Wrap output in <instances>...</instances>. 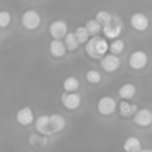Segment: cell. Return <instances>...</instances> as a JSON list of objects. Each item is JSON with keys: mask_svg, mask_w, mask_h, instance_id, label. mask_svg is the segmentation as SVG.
<instances>
[{"mask_svg": "<svg viewBox=\"0 0 152 152\" xmlns=\"http://www.w3.org/2000/svg\"><path fill=\"white\" fill-rule=\"evenodd\" d=\"M108 50H110V45L105 37L92 36L86 43V52L92 59H102L104 55H107Z\"/></svg>", "mask_w": 152, "mask_h": 152, "instance_id": "cell-1", "label": "cell"}, {"mask_svg": "<svg viewBox=\"0 0 152 152\" xmlns=\"http://www.w3.org/2000/svg\"><path fill=\"white\" fill-rule=\"evenodd\" d=\"M102 29L107 39H118L121 34V29H123V21L118 16H112L111 20Z\"/></svg>", "mask_w": 152, "mask_h": 152, "instance_id": "cell-2", "label": "cell"}, {"mask_svg": "<svg viewBox=\"0 0 152 152\" xmlns=\"http://www.w3.org/2000/svg\"><path fill=\"white\" fill-rule=\"evenodd\" d=\"M40 21H42V19H40V15L36 11L29 10L27 12H24L23 16H21V24H23L24 28L29 29V31L36 29L40 26Z\"/></svg>", "mask_w": 152, "mask_h": 152, "instance_id": "cell-3", "label": "cell"}, {"mask_svg": "<svg viewBox=\"0 0 152 152\" xmlns=\"http://www.w3.org/2000/svg\"><path fill=\"white\" fill-rule=\"evenodd\" d=\"M50 34L53 40H60L68 34V26L64 20H55L50 26Z\"/></svg>", "mask_w": 152, "mask_h": 152, "instance_id": "cell-4", "label": "cell"}, {"mask_svg": "<svg viewBox=\"0 0 152 152\" xmlns=\"http://www.w3.org/2000/svg\"><path fill=\"white\" fill-rule=\"evenodd\" d=\"M148 56L144 51H135L129 56V66L134 69H142L147 66Z\"/></svg>", "mask_w": 152, "mask_h": 152, "instance_id": "cell-5", "label": "cell"}, {"mask_svg": "<svg viewBox=\"0 0 152 152\" xmlns=\"http://www.w3.org/2000/svg\"><path fill=\"white\" fill-rule=\"evenodd\" d=\"M134 121L139 127H148L152 124V112L148 108L137 110V112L134 115Z\"/></svg>", "mask_w": 152, "mask_h": 152, "instance_id": "cell-6", "label": "cell"}, {"mask_svg": "<svg viewBox=\"0 0 152 152\" xmlns=\"http://www.w3.org/2000/svg\"><path fill=\"white\" fill-rule=\"evenodd\" d=\"M100 64H102V68L107 72H115L116 69L120 66V60L116 55H112V53H107L100 60Z\"/></svg>", "mask_w": 152, "mask_h": 152, "instance_id": "cell-7", "label": "cell"}, {"mask_svg": "<svg viewBox=\"0 0 152 152\" xmlns=\"http://www.w3.org/2000/svg\"><path fill=\"white\" fill-rule=\"evenodd\" d=\"M115 110H116V102L111 96L102 97V99L99 100V103H97V111L104 116L113 113Z\"/></svg>", "mask_w": 152, "mask_h": 152, "instance_id": "cell-8", "label": "cell"}, {"mask_svg": "<svg viewBox=\"0 0 152 152\" xmlns=\"http://www.w3.org/2000/svg\"><path fill=\"white\" fill-rule=\"evenodd\" d=\"M81 97L79 94L76 92H66L61 96V103L67 110H76V108L80 105Z\"/></svg>", "mask_w": 152, "mask_h": 152, "instance_id": "cell-9", "label": "cell"}, {"mask_svg": "<svg viewBox=\"0 0 152 152\" xmlns=\"http://www.w3.org/2000/svg\"><path fill=\"white\" fill-rule=\"evenodd\" d=\"M131 26L134 27L136 31H145V29L148 28V26H150V20H148V18L144 15V13H134L131 18Z\"/></svg>", "mask_w": 152, "mask_h": 152, "instance_id": "cell-10", "label": "cell"}, {"mask_svg": "<svg viewBox=\"0 0 152 152\" xmlns=\"http://www.w3.org/2000/svg\"><path fill=\"white\" fill-rule=\"evenodd\" d=\"M35 128L42 135L53 134L52 129H51V124H50V116H47V115H43V116H40V118H37L36 123H35Z\"/></svg>", "mask_w": 152, "mask_h": 152, "instance_id": "cell-11", "label": "cell"}, {"mask_svg": "<svg viewBox=\"0 0 152 152\" xmlns=\"http://www.w3.org/2000/svg\"><path fill=\"white\" fill-rule=\"evenodd\" d=\"M16 120L21 126L31 124L34 121V112H32V110L29 107H24L21 110H19L18 113H16Z\"/></svg>", "mask_w": 152, "mask_h": 152, "instance_id": "cell-12", "label": "cell"}, {"mask_svg": "<svg viewBox=\"0 0 152 152\" xmlns=\"http://www.w3.org/2000/svg\"><path fill=\"white\" fill-rule=\"evenodd\" d=\"M50 52H51V55L55 56V58H61V56H64L67 52L64 42H61V40H52L50 44Z\"/></svg>", "mask_w": 152, "mask_h": 152, "instance_id": "cell-13", "label": "cell"}, {"mask_svg": "<svg viewBox=\"0 0 152 152\" xmlns=\"http://www.w3.org/2000/svg\"><path fill=\"white\" fill-rule=\"evenodd\" d=\"M50 124H51L52 132H59L61 129H64V127H66V119L61 115L53 113V115L50 116Z\"/></svg>", "mask_w": 152, "mask_h": 152, "instance_id": "cell-14", "label": "cell"}, {"mask_svg": "<svg viewBox=\"0 0 152 152\" xmlns=\"http://www.w3.org/2000/svg\"><path fill=\"white\" fill-rule=\"evenodd\" d=\"M119 112H120V115L123 118H131L137 112V107L135 104H131V103L124 100V102H121L119 104Z\"/></svg>", "mask_w": 152, "mask_h": 152, "instance_id": "cell-15", "label": "cell"}, {"mask_svg": "<svg viewBox=\"0 0 152 152\" xmlns=\"http://www.w3.org/2000/svg\"><path fill=\"white\" fill-rule=\"evenodd\" d=\"M124 150H126V152H140V150H142L140 140L135 136H129L124 142Z\"/></svg>", "mask_w": 152, "mask_h": 152, "instance_id": "cell-16", "label": "cell"}, {"mask_svg": "<svg viewBox=\"0 0 152 152\" xmlns=\"http://www.w3.org/2000/svg\"><path fill=\"white\" fill-rule=\"evenodd\" d=\"M135 94H136V88H135L134 84H129V83L121 86L120 89H119V96L124 100L132 99V97L135 96Z\"/></svg>", "mask_w": 152, "mask_h": 152, "instance_id": "cell-17", "label": "cell"}, {"mask_svg": "<svg viewBox=\"0 0 152 152\" xmlns=\"http://www.w3.org/2000/svg\"><path fill=\"white\" fill-rule=\"evenodd\" d=\"M64 45H66V48L68 51H75L76 48L79 47V43L75 37V34L68 32V34L64 36Z\"/></svg>", "mask_w": 152, "mask_h": 152, "instance_id": "cell-18", "label": "cell"}, {"mask_svg": "<svg viewBox=\"0 0 152 152\" xmlns=\"http://www.w3.org/2000/svg\"><path fill=\"white\" fill-rule=\"evenodd\" d=\"M84 27H86V29L88 31V34L92 35V36H97V34L102 31V26H100V24L97 23L95 19H92V20H88Z\"/></svg>", "mask_w": 152, "mask_h": 152, "instance_id": "cell-19", "label": "cell"}, {"mask_svg": "<svg viewBox=\"0 0 152 152\" xmlns=\"http://www.w3.org/2000/svg\"><path fill=\"white\" fill-rule=\"evenodd\" d=\"M74 34H75V37H76V40H77L79 44L87 43L88 42V39H89V34H88V31L86 29V27H77Z\"/></svg>", "mask_w": 152, "mask_h": 152, "instance_id": "cell-20", "label": "cell"}, {"mask_svg": "<svg viewBox=\"0 0 152 152\" xmlns=\"http://www.w3.org/2000/svg\"><path fill=\"white\" fill-rule=\"evenodd\" d=\"M63 87L66 89V92H75L76 89L79 88V80L75 77V76H69L64 80Z\"/></svg>", "mask_w": 152, "mask_h": 152, "instance_id": "cell-21", "label": "cell"}, {"mask_svg": "<svg viewBox=\"0 0 152 152\" xmlns=\"http://www.w3.org/2000/svg\"><path fill=\"white\" fill-rule=\"evenodd\" d=\"M111 18H112V15H111L108 11H99V12L96 13V18H95V20L97 21V23L102 26V28L105 26V24L108 23V21L111 20Z\"/></svg>", "mask_w": 152, "mask_h": 152, "instance_id": "cell-22", "label": "cell"}, {"mask_svg": "<svg viewBox=\"0 0 152 152\" xmlns=\"http://www.w3.org/2000/svg\"><path fill=\"white\" fill-rule=\"evenodd\" d=\"M110 50H111V52H112V55H119V53H121L124 50V42L120 39H115L111 43Z\"/></svg>", "mask_w": 152, "mask_h": 152, "instance_id": "cell-23", "label": "cell"}, {"mask_svg": "<svg viewBox=\"0 0 152 152\" xmlns=\"http://www.w3.org/2000/svg\"><path fill=\"white\" fill-rule=\"evenodd\" d=\"M86 79L88 83L97 84L100 80H102V76H100V74L97 71H95V69H89V71L86 74Z\"/></svg>", "mask_w": 152, "mask_h": 152, "instance_id": "cell-24", "label": "cell"}, {"mask_svg": "<svg viewBox=\"0 0 152 152\" xmlns=\"http://www.w3.org/2000/svg\"><path fill=\"white\" fill-rule=\"evenodd\" d=\"M11 23V15L7 11H0V28H5Z\"/></svg>", "mask_w": 152, "mask_h": 152, "instance_id": "cell-25", "label": "cell"}, {"mask_svg": "<svg viewBox=\"0 0 152 152\" xmlns=\"http://www.w3.org/2000/svg\"><path fill=\"white\" fill-rule=\"evenodd\" d=\"M140 152H152V150H140Z\"/></svg>", "mask_w": 152, "mask_h": 152, "instance_id": "cell-26", "label": "cell"}]
</instances>
